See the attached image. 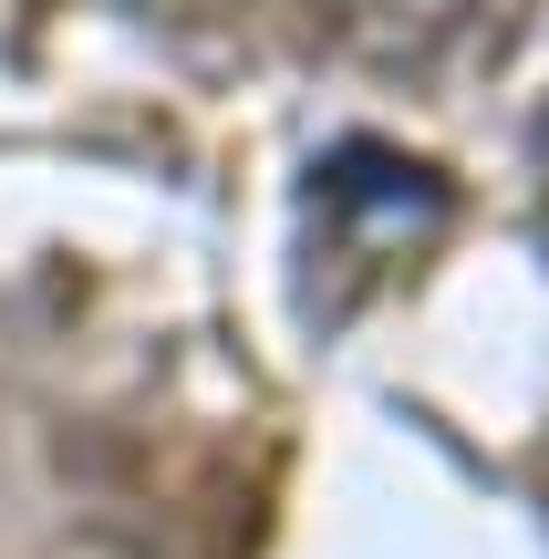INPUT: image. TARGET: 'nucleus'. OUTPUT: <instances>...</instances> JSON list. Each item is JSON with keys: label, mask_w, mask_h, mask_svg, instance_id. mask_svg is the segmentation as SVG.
Instances as JSON below:
<instances>
[{"label": "nucleus", "mask_w": 549, "mask_h": 559, "mask_svg": "<svg viewBox=\"0 0 549 559\" xmlns=\"http://www.w3.org/2000/svg\"><path fill=\"white\" fill-rule=\"evenodd\" d=\"M456 228V187L426 156H394L373 135H343L332 156H311L301 177V311L353 321L373 290L415 280Z\"/></svg>", "instance_id": "1"}, {"label": "nucleus", "mask_w": 549, "mask_h": 559, "mask_svg": "<svg viewBox=\"0 0 549 559\" xmlns=\"http://www.w3.org/2000/svg\"><path fill=\"white\" fill-rule=\"evenodd\" d=\"M539 0H311V32L343 62L415 94H467L529 41Z\"/></svg>", "instance_id": "2"}, {"label": "nucleus", "mask_w": 549, "mask_h": 559, "mask_svg": "<svg viewBox=\"0 0 549 559\" xmlns=\"http://www.w3.org/2000/svg\"><path fill=\"white\" fill-rule=\"evenodd\" d=\"M529 156H539V207H549V115H539V135H529Z\"/></svg>", "instance_id": "3"}]
</instances>
